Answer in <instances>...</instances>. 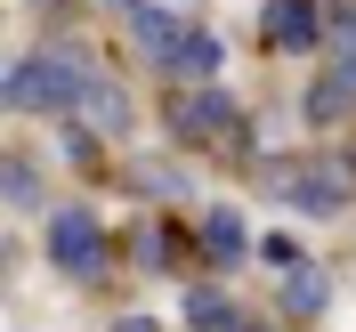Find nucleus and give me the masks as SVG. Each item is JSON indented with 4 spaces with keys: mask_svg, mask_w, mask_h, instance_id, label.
Listing matches in <instances>:
<instances>
[{
    "mask_svg": "<svg viewBox=\"0 0 356 332\" xmlns=\"http://www.w3.org/2000/svg\"><path fill=\"white\" fill-rule=\"evenodd\" d=\"M130 33L154 57V73H170V81H219V65H227V41L186 24L178 8H130Z\"/></svg>",
    "mask_w": 356,
    "mask_h": 332,
    "instance_id": "obj_1",
    "label": "nucleus"
},
{
    "mask_svg": "<svg viewBox=\"0 0 356 332\" xmlns=\"http://www.w3.org/2000/svg\"><path fill=\"white\" fill-rule=\"evenodd\" d=\"M8 106L17 113H73L89 89V57L81 49H33V57H17L8 65Z\"/></svg>",
    "mask_w": 356,
    "mask_h": 332,
    "instance_id": "obj_2",
    "label": "nucleus"
},
{
    "mask_svg": "<svg viewBox=\"0 0 356 332\" xmlns=\"http://www.w3.org/2000/svg\"><path fill=\"white\" fill-rule=\"evenodd\" d=\"M106 219H97V203H57L49 211V267L89 284V276H106Z\"/></svg>",
    "mask_w": 356,
    "mask_h": 332,
    "instance_id": "obj_3",
    "label": "nucleus"
},
{
    "mask_svg": "<svg viewBox=\"0 0 356 332\" xmlns=\"http://www.w3.org/2000/svg\"><path fill=\"white\" fill-rule=\"evenodd\" d=\"M162 122H170V138L202 146V138H227V130H235V97H227L219 81H186V89L162 97Z\"/></svg>",
    "mask_w": 356,
    "mask_h": 332,
    "instance_id": "obj_4",
    "label": "nucleus"
},
{
    "mask_svg": "<svg viewBox=\"0 0 356 332\" xmlns=\"http://www.w3.org/2000/svg\"><path fill=\"white\" fill-rule=\"evenodd\" d=\"M259 41L275 49V57L316 49V41H324V0H267V8H259Z\"/></svg>",
    "mask_w": 356,
    "mask_h": 332,
    "instance_id": "obj_5",
    "label": "nucleus"
},
{
    "mask_svg": "<svg viewBox=\"0 0 356 332\" xmlns=\"http://www.w3.org/2000/svg\"><path fill=\"white\" fill-rule=\"evenodd\" d=\"M324 308H332V276H324L316 260L284 267V316H300V324H316Z\"/></svg>",
    "mask_w": 356,
    "mask_h": 332,
    "instance_id": "obj_6",
    "label": "nucleus"
},
{
    "mask_svg": "<svg viewBox=\"0 0 356 332\" xmlns=\"http://www.w3.org/2000/svg\"><path fill=\"white\" fill-rule=\"evenodd\" d=\"M202 251H211L219 267H235V260L251 251V227H243L235 203H211V211H202Z\"/></svg>",
    "mask_w": 356,
    "mask_h": 332,
    "instance_id": "obj_7",
    "label": "nucleus"
},
{
    "mask_svg": "<svg viewBox=\"0 0 356 332\" xmlns=\"http://www.w3.org/2000/svg\"><path fill=\"white\" fill-rule=\"evenodd\" d=\"M0 203H8V211H49V178H41V162L0 155Z\"/></svg>",
    "mask_w": 356,
    "mask_h": 332,
    "instance_id": "obj_8",
    "label": "nucleus"
},
{
    "mask_svg": "<svg viewBox=\"0 0 356 332\" xmlns=\"http://www.w3.org/2000/svg\"><path fill=\"white\" fill-rule=\"evenodd\" d=\"M81 113H89V122H106L113 138H122V130H130V122H138L130 89H122V81H106V73H89V89H81Z\"/></svg>",
    "mask_w": 356,
    "mask_h": 332,
    "instance_id": "obj_9",
    "label": "nucleus"
},
{
    "mask_svg": "<svg viewBox=\"0 0 356 332\" xmlns=\"http://www.w3.org/2000/svg\"><path fill=\"white\" fill-rule=\"evenodd\" d=\"M259 260L275 267V276H284V267H300V260H308V251L291 244V235H267V244H259Z\"/></svg>",
    "mask_w": 356,
    "mask_h": 332,
    "instance_id": "obj_10",
    "label": "nucleus"
},
{
    "mask_svg": "<svg viewBox=\"0 0 356 332\" xmlns=\"http://www.w3.org/2000/svg\"><path fill=\"white\" fill-rule=\"evenodd\" d=\"M113 332H154V316H122V324H113Z\"/></svg>",
    "mask_w": 356,
    "mask_h": 332,
    "instance_id": "obj_11",
    "label": "nucleus"
}]
</instances>
